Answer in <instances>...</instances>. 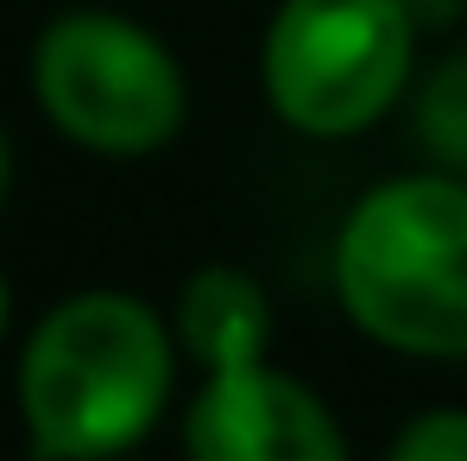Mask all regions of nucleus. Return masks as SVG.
I'll list each match as a JSON object with an SVG mask.
<instances>
[{"label":"nucleus","mask_w":467,"mask_h":461,"mask_svg":"<svg viewBox=\"0 0 467 461\" xmlns=\"http://www.w3.org/2000/svg\"><path fill=\"white\" fill-rule=\"evenodd\" d=\"M171 335L127 291H82L51 309L19 361V411L38 461H114L171 398Z\"/></svg>","instance_id":"1"},{"label":"nucleus","mask_w":467,"mask_h":461,"mask_svg":"<svg viewBox=\"0 0 467 461\" xmlns=\"http://www.w3.org/2000/svg\"><path fill=\"white\" fill-rule=\"evenodd\" d=\"M335 291L354 329L398 354H467V183L391 177L354 203L335 240Z\"/></svg>","instance_id":"2"},{"label":"nucleus","mask_w":467,"mask_h":461,"mask_svg":"<svg viewBox=\"0 0 467 461\" xmlns=\"http://www.w3.org/2000/svg\"><path fill=\"white\" fill-rule=\"evenodd\" d=\"M410 45V0H285L265 32V95L297 133L348 140L404 95Z\"/></svg>","instance_id":"3"},{"label":"nucleus","mask_w":467,"mask_h":461,"mask_svg":"<svg viewBox=\"0 0 467 461\" xmlns=\"http://www.w3.org/2000/svg\"><path fill=\"white\" fill-rule=\"evenodd\" d=\"M32 89L51 127L108 158L158 152L183 127V70L120 13H64L32 51Z\"/></svg>","instance_id":"4"},{"label":"nucleus","mask_w":467,"mask_h":461,"mask_svg":"<svg viewBox=\"0 0 467 461\" xmlns=\"http://www.w3.org/2000/svg\"><path fill=\"white\" fill-rule=\"evenodd\" d=\"M190 461H348V436L328 404L272 361L209 373L183 417Z\"/></svg>","instance_id":"5"},{"label":"nucleus","mask_w":467,"mask_h":461,"mask_svg":"<svg viewBox=\"0 0 467 461\" xmlns=\"http://www.w3.org/2000/svg\"><path fill=\"white\" fill-rule=\"evenodd\" d=\"M177 335H183L190 361H202L209 373L259 367V361H265V341H272L265 291H259L246 272H234V266H202V272L183 285Z\"/></svg>","instance_id":"6"},{"label":"nucleus","mask_w":467,"mask_h":461,"mask_svg":"<svg viewBox=\"0 0 467 461\" xmlns=\"http://www.w3.org/2000/svg\"><path fill=\"white\" fill-rule=\"evenodd\" d=\"M417 140L442 171H467V51H449L417 95Z\"/></svg>","instance_id":"7"},{"label":"nucleus","mask_w":467,"mask_h":461,"mask_svg":"<svg viewBox=\"0 0 467 461\" xmlns=\"http://www.w3.org/2000/svg\"><path fill=\"white\" fill-rule=\"evenodd\" d=\"M391 461H467V411H423L398 430Z\"/></svg>","instance_id":"8"},{"label":"nucleus","mask_w":467,"mask_h":461,"mask_svg":"<svg viewBox=\"0 0 467 461\" xmlns=\"http://www.w3.org/2000/svg\"><path fill=\"white\" fill-rule=\"evenodd\" d=\"M6 177H13V152H6V133H0V196H6Z\"/></svg>","instance_id":"9"},{"label":"nucleus","mask_w":467,"mask_h":461,"mask_svg":"<svg viewBox=\"0 0 467 461\" xmlns=\"http://www.w3.org/2000/svg\"><path fill=\"white\" fill-rule=\"evenodd\" d=\"M6 316H13V291H6V278H0V335H6Z\"/></svg>","instance_id":"10"},{"label":"nucleus","mask_w":467,"mask_h":461,"mask_svg":"<svg viewBox=\"0 0 467 461\" xmlns=\"http://www.w3.org/2000/svg\"><path fill=\"white\" fill-rule=\"evenodd\" d=\"M114 461H127V456H114Z\"/></svg>","instance_id":"11"}]
</instances>
